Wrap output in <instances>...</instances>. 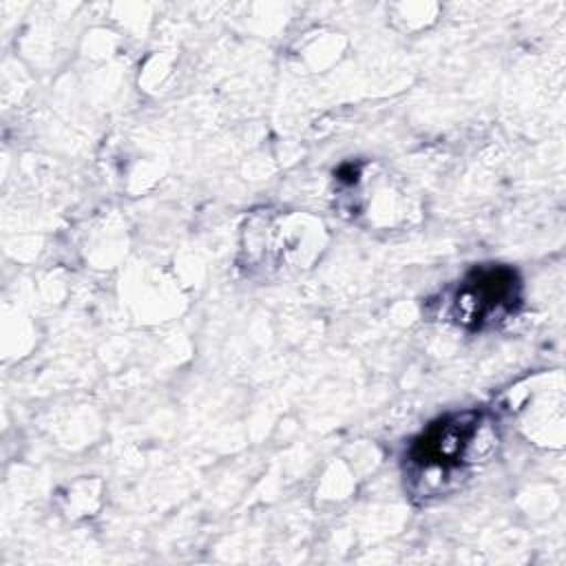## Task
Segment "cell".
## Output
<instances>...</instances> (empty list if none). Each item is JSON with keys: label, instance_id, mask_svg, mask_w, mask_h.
Returning a JSON list of instances; mask_svg holds the SVG:
<instances>
[{"label": "cell", "instance_id": "cell-2", "mask_svg": "<svg viewBox=\"0 0 566 566\" xmlns=\"http://www.w3.org/2000/svg\"><path fill=\"white\" fill-rule=\"evenodd\" d=\"M480 416L475 411L444 416L431 422L411 444L409 460L424 473H451L464 460L478 436Z\"/></svg>", "mask_w": 566, "mask_h": 566}, {"label": "cell", "instance_id": "cell-1", "mask_svg": "<svg viewBox=\"0 0 566 566\" xmlns=\"http://www.w3.org/2000/svg\"><path fill=\"white\" fill-rule=\"evenodd\" d=\"M520 303V279L506 265L471 270L451 294V318L467 329H482L500 323Z\"/></svg>", "mask_w": 566, "mask_h": 566}]
</instances>
